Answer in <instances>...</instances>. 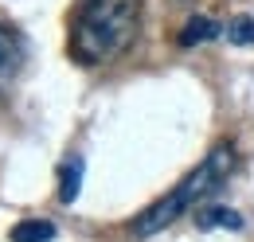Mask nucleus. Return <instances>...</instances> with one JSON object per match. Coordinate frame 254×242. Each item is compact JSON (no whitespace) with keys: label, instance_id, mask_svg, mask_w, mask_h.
Listing matches in <instances>:
<instances>
[{"label":"nucleus","instance_id":"f257e3e1","mask_svg":"<svg viewBox=\"0 0 254 242\" xmlns=\"http://www.w3.org/2000/svg\"><path fill=\"white\" fill-rule=\"evenodd\" d=\"M141 31V0H78L70 12L66 51L82 66L122 59Z\"/></svg>","mask_w":254,"mask_h":242},{"label":"nucleus","instance_id":"f03ea898","mask_svg":"<svg viewBox=\"0 0 254 242\" xmlns=\"http://www.w3.org/2000/svg\"><path fill=\"white\" fill-rule=\"evenodd\" d=\"M235 168H239V149H235L231 141H219L211 152H203V160H199L172 191H164L160 199H153L145 211L133 219V235H137V239H153L164 227H172L180 215L199 211L223 183L235 176Z\"/></svg>","mask_w":254,"mask_h":242},{"label":"nucleus","instance_id":"7ed1b4c3","mask_svg":"<svg viewBox=\"0 0 254 242\" xmlns=\"http://www.w3.org/2000/svg\"><path fill=\"white\" fill-rule=\"evenodd\" d=\"M24 59H28L24 35L12 28L8 20H0V94L12 90V82H16L20 70H24Z\"/></svg>","mask_w":254,"mask_h":242},{"label":"nucleus","instance_id":"20e7f679","mask_svg":"<svg viewBox=\"0 0 254 242\" xmlns=\"http://www.w3.org/2000/svg\"><path fill=\"white\" fill-rule=\"evenodd\" d=\"M195 227L199 231H243V215L235 207H215V203H203L195 211Z\"/></svg>","mask_w":254,"mask_h":242},{"label":"nucleus","instance_id":"39448f33","mask_svg":"<svg viewBox=\"0 0 254 242\" xmlns=\"http://www.w3.org/2000/svg\"><path fill=\"white\" fill-rule=\"evenodd\" d=\"M223 35V24L211 20V16H191L184 31H180V47H195V43H207V39H219Z\"/></svg>","mask_w":254,"mask_h":242},{"label":"nucleus","instance_id":"423d86ee","mask_svg":"<svg viewBox=\"0 0 254 242\" xmlns=\"http://www.w3.org/2000/svg\"><path fill=\"white\" fill-rule=\"evenodd\" d=\"M78 187H82V156H66L63 168H59V199L74 203L78 199Z\"/></svg>","mask_w":254,"mask_h":242},{"label":"nucleus","instance_id":"0eeeda50","mask_svg":"<svg viewBox=\"0 0 254 242\" xmlns=\"http://www.w3.org/2000/svg\"><path fill=\"white\" fill-rule=\"evenodd\" d=\"M8 239L12 242H51L55 239V223H47V219H20Z\"/></svg>","mask_w":254,"mask_h":242},{"label":"nucleus","instance_id":"6e6552de","mask_svg":"<svg viewBox=\"0 0 254 242\" xmlns=\"http://www.w3.org/2000/svg\"><path fill=\"white\" fill-rule=\"evenodd\" d=\"M223 35H227V43H235V47H247V43H254V12H247V16H235L231 24H223Z\"/></svg>","mask_w":254,"mask_h":242}]
</instances>
